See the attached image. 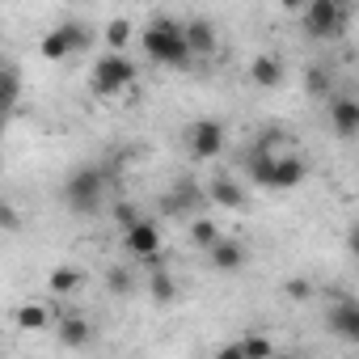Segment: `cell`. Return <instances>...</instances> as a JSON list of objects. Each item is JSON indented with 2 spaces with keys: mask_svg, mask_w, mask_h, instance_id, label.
Here are the masks:
<instances>
[{
  "mask_svg": "<svg viewBox=\"0 0 359 359\" xmlns=\"http://www.w3.org/2000/svg\"><path fill=\"white\" fill-rule=\"evenodd\" d=\"M346 22H351L346 0H304L300 9V30L313 43H334L346 30Z\"/></svg>",
  "mask_w": 359,
  "mask_h": 359,
  "instance_id": "277c9868",
  "label": "cell"
},
{
  "mask_svg": "<svg viewBox=\"0 0 359 359\" xmlns=\"http://www.w3.org/2000/svg\"><path fill=\"white\" fill-rule=\"evenodd\" d=\"M203 199L216 203V208H224V212H241L250 203V195L241 191V182H233V177H212L208 191H203Z\"/></svg>",
  "mask_w": 359,
  "mask_h": 359,
  "instance_id": "7c38bea8",
  "label": "cell"
},
{
  "mask_svg": "<svg viewBox=\"0 0 359 359\" xmlns=\"http://www.w3.org/2000/svg\"><path fill=\"white\" fill-rule=\"evenodd\" d=\"M203 254H208V266H212V271H224V275L245 266V245H241V241H233V237H224V233H220Z\"/></svg>",
  "mask_w": 359,
  "mask_h": 359,
  "instance_id": "8fae6325",
  "label": "cell"
},
{
  "mask_svg": "<svg viewBox=\"0 0 359 359\" xmlns=\"http://www.w3.org/2000/svg\"><path fill=\"white\" fill-rule=\"evenodd\" d=\"M325 325H330V334H338L342 342H359V300H351V296L334 300L330 313H325Z\"/></svg>",
  "mask_w": 359,
  "mask_h": 359,
  "instance_id": "ba28073f",
  "label": "cell"
},
{
  "mask_svg": "<svg viewBox=\"0 0 359 359\" xmlns=\"http://www.w3.org/2000/svg\"><path fill=\"white\" fill-rule=\"evenodd\" d=\"M148 296H152L156 304H173V300H177V283H173V275H169L165 258H161V262H152V275H148Z\"/></svg>",
  "mask_w": 359,
  "mask_h": 359,
  "instance_id": "2e32d148",
  "label": "cell"
},
{
  "mask_svg": "<svg viewBox=\"0 0 359 359\" xmlns=\"http://www.w3.org/2000/svg\"><path fill=\"white\" fill-rule=\"evenodd\" d=\"M161 224L156 220H148V216H140L135 224H127L123 229V254L127 258H140V262H148V258H156L161 254Z\"/></svg>",
  "mask_w": 359,
  "mask_h": 359,
  "instance_id": "8992f818",
  "label": "cell"
},
{
  "mask_svg": "<svg viewBox=\"0 0 359 359\" xmlns=\"http://www.w3.org/2000/svg\"><path fill=\"white\" fill-rule=\"evenodd\" d=\"M224 123L220 118H195L191 127H187V152L195 156V161H216L220 152H224Z\"/></svg>",
  "mask_w": 359,
  "mask_h": 359,
  "instance_id": "5b68a950",
  "label": "cell"
},
{
  "mask_svg": "<svg viewBox=\"0 0 359 359\" xmlns=\"http://www.w3.org/2000/svg\"><path fill=\"white\" fill-rule=\"evenodd\" d=\"M106 182H110V173L102 165H76L64 177V203L76 216H93L102 208V199H106Z\"/></svg>",
  "mask_w": 359,
  "mask_h": 359,
  "instance_id": "3957f363",
  "label": "cell"
},
{
  "mask_svg": "<svg viewBox=\"0 0 359 359\" xmlns=\"http://www.w3.org/2000/svg\"><path fill=\"white\" fill-rule=\"evenodd\" d=\"M39 55H43V60H51V64H60V60H72V47H68V34H64V26H55L51 34H43V43H39Z\"/></svg>",
  "mask_w": 359,
  "mask_h": 359,
  "instance_id": "7402d4cb",
  "label": "cell"
},
{
  "mask_svg": "<svg viewBox=\"0 0 359 359\" xmlns=\"http://www.w3.org/2000/svg\"><path fill=\"white\" fill-rule=\"evenodd\" d=\"M224 355H229V359H233V355H245V359H266V355H275V342H271V338H262V334H245L241 342L224 346Z\"/></svg>",
  "mask_w": 359,
  "mask_h": 359,
  "instance_id": "ffe728a7",
  "label": "cell"
},
{
  "mask_svg": "<svg viewBox=\"0 0 359 359\" xmlns=\"http://www.w3.org/2000/svg\"><path fill=\"white\" fill-rule=\"evenodd\" d=\"M271 165H275V152H271L266 144H258V148H250V152H245V173H250V182H254V187H262V191H266Z\"/></svg>",
  "mask_w": 359,
  "mask_h": 359,
  "instance_id": "ac0fdd59",
  "label": "cell"
},
{
  "mask_svg": "<svg viewBox=\"0 0 359 359\" xmlns=\"http://www.w3.org/2000/svg\"><path fill=\"white\" fill-rule=\"evenodd\" d=\"M216 237H220V224H216L212 216H195V220H191V245L208 250V245H212Z\"/></svg>",
  "mask_w": 359,
  "mask_h": 359,
  "instance_id": "d4e9b609",
  "label": "cell"
},
{
  "mask_svg": "<svg viewBox=\"0 0 359 359\" xmlns=\"http://www.w3.org/2000/svg\"><path fill=\"white\" fill-rule=\"evenodd\" d=\"M13 325H22V330H30V334H43L47 325H55V317H51L47 304H18V309H13Z\"/></svg>",
  "mask_w": 359,
  "mask_h": 359,
  "instance_id": "e0dca14e",
  "label": "cell"
},
{
  "mask_svg": "<svg viewBox=\"0 0 359 359\" xmlns=\"http://www.w3.org/2000/svg\"><path fill=\"white\" fill-rule=\"evenodd\" d=\"M18 102H22V72H18V64L0 60V127L18 110Z\"/></svg>",
  "mask_w": 359,
  "mask_h": 359,
  "instance_id": "4fadbf2b",
  "label": "cell"
},
{
  "mask_svg": "<svg viewBox=\"0 0 359 359\" xmlns=\"http://www.w3.org/2000/svg\"><path fill=\"white\" fill-rule=\"evenodd\" d=\"M182 34H187L191 60H208V55H216V47H220L216 26H212L208 18H191V22H182Z\"/></svg>",
  "mask_w": 359,
  "mask_h": 359,
  "instance_id": "30bf717a",
  "label": "cell"
},
{
  "mask_svg": "<svg viewBox=\"0 0 359 359\" xmlns=\"http://www.w3.org/2000/svg\"><path fill=\"white\" fill-rule=\"evenodd\" d=\"M304 93H309L313 102H325V97L334 93V81H330L325 64H309V72H304Z\"/></svg>",
  "mask_w": 359,
  "mask_h": 359,
  "instance_id": "603a6c76",
  "label": "cell"
},
{
  "mask_svg": "<svg viewBox=\"0 0 359 359\" xmlns=\"http://www.w3.org/2000/svg\"><path fill=\"white\" fill-rule=\"evenodd\" d=\"M304 177H309L304 156H296V152H279L275 165H271V177H266V191H296Z\"/></svg>",
  "mask_w": 359,
  "mask_h": 359,
  "instance_id": "52a82bcc",
  "label": "cell"
},
{
  "mask_svg": "<svg viewBox=\"0 0 359 359\" xmlns=\"http://www.w3.org/2000/svg\"><path fill=\"white\" fill-rule=\"evenodd\" d=\"M140 51L161 64V68H187L191 64V47H187V34H182V22H173V18H152L148 30L140 34Z\"/></svg>",
  "mask_w": 359,
  "mask_h": 359,
  "instance_id": "6da1fadb",
  "label": "cell"
},
{
  "mask_svg": "<svg viewBox=\"0 0 359 359\" xmlns=\"http://www.w3.org/2000/svg\"><path fill=\"white\" fill-rule=\"evenodd\" d=\"M330 127L338 140H355L359 135V102L346 93H330Z\"/></svg>",
  "mask_w": 359,
  "mask_h": 359,
  "instance_id": "9c48e42d",
  "label": "cell"
},
{
  "mask_svg": "<svg viewBox=\"0 0 359 359\" xmlns=\"http://www.w3.org/2000/svg\"><path fill=\"white\" fill-rule=\"evenodd\" d=\"M199 199H203V191L191 182V177H177L173 195L165 199V212H191V203H199Z\"/></svg>",
  "mask_w": 359,
  "mask_h": 359,
  "instance_id": "44dd1931",
  "label": "cell"
},
{
  "mask_svg": "<svg viewBox=\"0 0 359 359\" xmlns=\"http://www.w3.org/2000/svg\"><path fill=\"white\" fill-rule=\"evenodd\" d=\"M60 26H64V34H68L72 55H85V51L93 47V26H85V22H60Z\"/></svg>",
  "mask_w": 359,
  "mask_h": 359,
  "instance_id": "cb8c5ba5",
  "label": "cell"
},
{
  "mask_svg": "<svg viewBox=\"0 0 359 359\" xmlns=\"http://www.w3.org/2000/svg\"><path fill=\"white\" fill-rule=\"evenodd\" d=\"M279 5H283L287 13H300V9H304V0H279Z\"/></svg>",
  "mask_w": 359,
  "mask_h": 359,
  "instance_id": "4dcf8cb0",
  "label": "cell"
},
{
  "mask_svg": "<svg viewBox=\"0 0 359 359\" xmlns=\"http://www.w3.org/2000/svg\"><path fill=\"white\" fill-rule=\"evenodd\" d=\"M250 81H254L258 89H279V85H283V60H279L275 51L254 55V60H250Z\"/></svg>",
  "mask_w": 359,
  "mask_h": 359,
  "instance_id": "5bb4252c",
  "label": "cell"
},
{
  "mask_svg": "<svg viewBox=\"0 0 359 359\" xmlns=\"http://www.w3.org/2000/svg\"><path fill=\"white\" fill-rule=\"evenodd\" d=\"M106 292H110V296H118V300H123V296H131V292H135V275H131V271H123V266H110V271H106Z\"/></svg>",
  "mask_w": 359,
  "mask_h": 359,
  "instance_id": "4316f807",
  "label": "cell"
},
{
  "mask_svg": "<svg viewBox=\"0 0 359 359\" xmlns=\"http://www.w3.org/2000/svg\"><path fill=\"white\" fill-rule=\"evenodd\" d=\"M26 229V216L18 203H9L5 195H0V233H22Z\"/></svg>",
  "mask_w": 359,
  "mask_h": 359,
  "instance_id": "83f0119b",
  "label": "cell"
},
{
  "mask_svg": "<svg viewBox=\"0 0 359 359\" xmlns=\"http://www.w3.org/2000/svg\"><path fill=\"white\" fill-rule=\"evenodd\" d=\"M114 220H118V229H127V224L140 220V208H135V203H118V208H114Z\"/></svg>",
  "mask_w": 359,
  "mask_h": 359,
  "instance_id": "f546056e",
  "label": "cell"
},
{
  "mask_svg": "<svg viewBox=\"0 0 359 359\" xmlns=\"http://www.w3.org/2000/svg\"><path fill=\"white\" fill-rule=\"evenodd\" d=\"M55 334H60V342H64V346H72V351H81V346H89V342H93V325H89V317H81V313L55 317Z\"/></svg>",
  "mask_w": 359,
  "mask_h": 359,
  "instance_id": "9a60e30c",
  "label": "cell"
},
{
  "mask_svg": "<svg viewBox=\"0 0 359 359\" xmlns=\"http://www.w3.org/2000/svg\"><path fill=\"white\" fill-rule=\"evenodd\" d=\"M131 22L127 18H114L110 26H106V51H127V43H131Z\"/></svg>",
  "mask_w": 359,
  "mask_h": 359,
  "instance_id": "484cf974",
  "label": "cell"
},
{
  "mask_svg": "<svg viewBox=\"0 0 359 359\" xmlns=\"http://www.w3.org/2000/svg\"><path fill=\"white\" fill-rule=\"evenodd\" d=\"M85 287V275L76 271V266H55L51 275H47V292H55V296H72V292H81Z\"/></svg>",
  "mask_w": 359,
  "mask_h": 359,
  "instance_id": "d6986e66",
  "label": "cell"
},
{
  "mask_svg": "<svg viewBox=\"0 0 359 359\" xmlns=\"http://www.w3.org/2000/svg\"><path fill=\"white\" fill-rule=\"evenodd\" d=\"M135 81H140V68L131 64L127 51H106V55H97L93 68H89V93H93V97H118V93H127Z\"/></svg>",
  "mask_w": 359,
  "mask_h": 359,
  "instance_id": "7a4b0ae2",
  "label": "cell"
},
{
  "mask_svg": "<svg viewBox=\"0 0 359 359\" xmlns=\"http://www.w3.org/2000/svg\"><path fill=\"white\" fill-rule=\"evenodd\" d=\"M283 296H287V300H309V296H313V283H309V279H287V283H283Z\"/></svg>",
  "mask_w": 359,
  "mask_h": 359,
  "instance_id": "f1b7e54d",
  "label": "cell"
}]
</instances>
